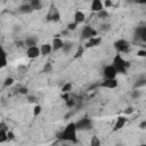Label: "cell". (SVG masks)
<instances>
[{
  "instance_id": "6da1fadb",
  "label": "cell",
  "mask_w": 146,
  "mask_h": 146,
  "mask_svg": "<svg viewBox=\"0 0 146 146\" xmlns=\"http://www.w3.org/2000/svg\"><path fill=\"white\" fill-rule=\"evenodd\" d=\"M77 124L76 123H70L65 130L63 131V134L61 135V138L67 141H73V143H77Z\"/></svg>"
},
{
  "instance_id": "7a4b0ae2",
  "label": "cell",
  "mask_w": 146,
  "mask_h": 146,
  "mask_svg": "<svg viewBox=\"0 0 146 146\" xmlns=\"http://www.w3.org/2000/svg\"><path fill=\"white\" fill-rule=\"evenodd\" d=\"M113 66L118 71V73H126L127 67H129V63H127L120 55H116L113 59Z\"/></svg>"
},
{
  "instance_id": "3957f363",
  "label": "cell",
  "mask_w": 146,
  "mask_h": 146,
  "mask_svg": "<svg viewBox=\"0 0 146 146\" xmlns=\"http://www.w3.org/2000/svg\"><path fill=\"white\" fill-rule=\"evenodd\" d=\"M96 36H97V31L94 30L93 28L88 26V25H86L81 31V38L82 39H91Z\"/></svg>"
},
{
  "instance_id": "277c9868",
  "label": "cell",
  "mask_w": 146,
  "mask_h": 146,
  "mask_svg": "<svg viewBox=\"0 0 146 146\" xmlns=\"http://www.w3.org/2000/svg\"><path fill=\"white\" fill-rule=\"evenodd\" d=\"M118 74V71L115 70V67L113 65H109L104 68V77L105 79H115Z\"/></svg>"
},
{
  "instance_id": "5b68a950",
  "label": "cell",
  "mask_w": 146,
  "mask_h": 146,
  "mask_svg": "<svg viewBox=\"0 0 146 146\" xmlns=\"http://www.w3.org/2000/svg\"><path fill=\"white\" fill-rule=\"evenodd\" d=\"M114 48L118 50V51H120V53H126V51H128V49H129V43L126 41V40H118V41H115V43H114Z\"/></svg>"
},
{
  "instance_id": "8992f818",
  "label": "cell",
  "mask_w": 146,
  "mask_h": 146,
  "mask_svg": "<svg viewBox=\"0 0 146 146\" xmlns=\"http://www.w3.org/2000/svg\"><path fill=\"white\" fill-rule=\"evenodd\" d=\"M76 124H77V128L80 130H88L91 128V121L89 119H82L79 122H77Z\"/></svg>"
},
{
  "instance_id": "52a82bcc",
  "label": "cell",
  "mask_w": 146,
  "mask_h": 146,
  "mask_svg": "<svg viewBox=\"0 0 146 146\" xmlns=\"http://www.w3.org/2000/svg\"><path fill=\"white\" fill-rule=\"evenodd\" d=\"M28 57L29 58H37V57H39V55L41 54V50L37 47V46H32V47H29L28 48Z\"/></svg>"
},
{
  "instance_id": "ba28073f",
  "label": "cell",
  "mask_w": 146,
  "mask_h": 146,
  "mask_svg": "<svg viewBox=\"0 0 146 146\" xmlns=\"http://www.w3.org/2000/svg\"><path fill=\"white\" fill-rule=\"evenodd\" d=\"M101 87L109 88V89H114V88L118 87V81H116V79H105V81H103L101 84Z\"/></svg>"
},
{
  "instance_id": "9c48e42d",
  "label": "cell",
  "mask_w": 146,
  "mask_h": 146,
  "mask_svg": "<svg viewBox=\"0 0 146 146\" xmlns=\"http://www.w3.org/2000/svg\"><path fill=\"white\" fill-rule=\"evenodd\" d=\"M59 17H61V16H59V13H58L57 8L51 7L49 14L47 15V20H48V21H55V22H57V21H59Z\"/></svg>"
},
{
  "instance_id": "30bf717a",
  "label": "cell",
  "mask_w": 146,
  "mask_h": 146,
  "mask_svg": "<svg viewBox=\"0 0 146 146\" xmlns=\"http://www.w3.org/2000/svg\"><path fill=\"white\" fill-rule=\"evenodd\" d=\"M51 46H53V50H59V49H63L64 42L59 38V36H56V38H54V40H53Z\"/></svg>"
},
{
  "instance_id": "8fae6325",
  "label": "cell",
  "mask_w": 146,
  "mask_h": 146,
  "mask_svg": "<svg viewBox=\"0 0 146 146\" xmlns=\"http://www.w3.org/2000/svg\"><path fill=\"white\" fill-rule=\"evenodd\" d=\"M102 9H104V5H103V3L101 1V0H93L91 1V11L98 13Z\"/></svg>"
},
{
  "instance_id": "7c38bea8",
  "label": "cell",
  "mask_w": 146,
  "mask_h": 146,
  "mask_svg": "<svg viewBox=\"0 0 146 146\" xmlns=\"http://www.w3.org/2000/svg\"><path fill=\"white\" fill-rule=\"evenodd\" d=\"M136 38H138V39H140V40L146 42V26L138 28L136 30Z\"/></svg>"
},
{
  "instance_id": "4fadbf2b",
  "label": "cell",
  "mask_w": 146,
  "mask_h": 146,
  "mask_svg": "<svg viewBox=\"0 0 146 146\" xmlns=\"http://www.w3.org/2000/svg\"><path fill=\"white\" fill-rule=\"evenodd\" d=\"M126 122H127V119H126L124 116H119L118 120H116V122H115V124H114V130H120V129H122L123 126L126 124Z\"/></svg>"
},
{
  "instance_id": "5bb4252c",
  "label": "cell",
  "mask_w": 146,
  "mask_h": 146,
  "mask_svg": "<svg viewBox=\"0 0 146 146\" xmlns=\"http://www.w3.org/2000/svg\"><path fill=\"white\" fill-rule=\"evenodd\" d=\"M40 50H41V55H43V56L49 55V54L53 51V46H51V45H48V43L42 45L41 48H40Z\"/></svg>"
},
{
  "instance_id": "9a60e30c",
  "label": "cell",
  "mask_w": 146,
  "mask_h": 146,
  "mask_svg": "<svg viewBox=\"0 0 146 146\" xmlns=\"http://www.w3.org/2000/svg\"><path fill=\"white\" fill-rule=\"evenodd\" d=\"M85 18H86V15L82 12H80V11L76 12V14H74V22L76 23H82L85 21Z\"/></svg>"
},
{
  "instance_id": "2e32d148",
  "label": "cell",
  "mask_w": 146,
  "mask_h": 146,
  "mask_svg": "<svg viewBox=\"0 0 146 146\" xmlns=\"http://www.w3.org/2000/svg\"><path fill=\"white\" fill-rule=\"evenodd\" d=\"M32 11H33V8H32L31 4H23V5H21V7H20V12L23 13V14L31 13Z\"/></svg>"
},
{
  "instance_id": "e0dca14e",
  "label": "cell",
  "mask_w": 146,
  "mask_h": 146,
  "mask_svg": "<svg viewBox=\"0 0 146 146\" xmlns=\"http://www.w3.org/2000/svg\"><path fill=\"white\" fill-rule=\"evenodd\" d=\"M101 41H102V39L98 37V38H96V37H94V38H91V39H89V42L86 45V47H94V46H97V45H99L101 43Z\"/></svg>"
},
{
  "instance_id": "ac0fdd59",
  "label": "cell",
  "mask_w": 146,
  "mask_h": 146,
  "mask_svg": "<svg viewBox=\"0 0 146 146\" xmlns=\"http://www.w3.org/2000/svg\"><path fill=\"white\" fill-rule=\"evenodd\" d=\"M37 41H38L37 38H34V37H28V38L25 39L24 43H25L26 46H29V47H32V46H36V45H37Z\"/></svg>"
},
{
  "instance_id": "d6986e66",
  "label": "cell",
  "mask_w": 146,
  "mask_h": 146,
  "mask_svg": "<svg viewBox=\"0 0 146 146\" xmlns=\"http://www.w3.org/2000/svg\"><path fill=\"white\" fill-rule=\"evenodd\" d=\"M30 4H31V6H32L33 11H40V9L42 8V5H41V3H40V0H31Z\"/></svg>"
},
{
  "instance_id": "ffe728a7",
  "label": "cell",
  "mask_w": 146,
  "mask_h": 146,
  "mask_svg": "<svg viewBox=\"0 0 146 146\" xmlns=\"http://www.w3.org/2000/svg\"><path fill=\"white\" fill-rule=\"evenodd\" d=\"M145 85H146V79H145V78H139V79L136 81V84H135L134 88H135V89H137V88L143 87V86H145Z\"/></svg>"
},
{
  "instance_id": "44dd1931",
  "label": "cell",
  "mask_w": 146,
  "mask_h": 146,
  "mask_svg": "<svg viewBox=\"0 0 146 146\" xmlns=\"http://www.w3.org/2000/svg\"><path fill=\"white\" fill-rule=\"evenodd\" d=\"M8 139V136H7V131L5 130H1L0 129V143H4Z\"/></svg>"
},
{
  "instance_id": "7402d4cb",
  "label": "cell",
  "mask_w": 146,
  "mask_h": 146,
  "mask_svg": "<svg viewBox=\"0 0 146 146\" xmlns=\"http://www.w3.org/2000/svg\"><path fill=\"white\" fill-rule=\"evenodd\" d=\"M71 89H72V84H71V82H66V84L62 87V91H63V93H68V91H71Z\"/></svg>"
},
{
  "instance_id": "603a6c76",
  "label": "cell",
  "mask_w": 146,
  "mask_h": 146,
  "mask_svg": "<svg viewBox=\"0 0 146 146\" xmlns=\"http://www.w3.org/2000/svg\"><path fill=\"white\" fill-rule=\"evenodd\" d=\"M1 59H3V62H1V67H5L6 65H7V54H6V51L3 49V55H1Z\"/></svg>"
},
{
  "instance_id": "cb8c5ba5",
  "label": "cell",
  "mask_w": 146,
  "mask_h": 146,
  "mask_svg": "<svg viewBox=\"0 0 146 146\" xmlns=\"http://www.w3.org/2000/svg\"><path fill=\"white\" fill-rule=\"evenodd\" d=\"M98 17L99 18H106V17H109V12L105 11V9H102L101 12H98Z\"/></svg>"
},
{
  "instance_id": "d4e9b609",
  "label": "cell",
  "mask_w": 146,
  "mask_h": 146,
  "mask_svg": "<svg viewBox=\"0 0 146 146\" xmlns=\"http://www.w3.org/2000/svg\"><path fill=\"white\" fill-rule=\"evenodd\" d=\"M90 144H91V146H98V145H101V140L97 137H93Z\"/></svg>"
},
{
  "instance_id": "484cf974",
  "label": "cell",
  "mask_w": 146,
  "mask_h": 146,
  "mask_svg": "<svg viewBox=\"0 0 146 146\" xmlns=\"http://www.w3.org/2000/svg\"><path fill=\"white\" fill-rule=\"evenodd\" d=\"M72 48H73V45H72V43H64L63 50H64V53H68Z\"/></svg>"
},
{
  "instance_id": "4316f807",
  "label": "cell",
  "mask_w": 146,
  "mask_h": 146,
  "mask_svg": "<svg viewBox=\"0 0 146 146\" xmlns=\"http://www.w3.org/2000/svg\"><path fill=\"white\" fill-rule=\"evenodd\" d=\"M40 113H41V106H40V105L34 106V109H33V114H34V116L39 115Z\"/></svg>"
},
{
  "instance_id": "83f0119b",
  "label": "cell",
  "mask_w": 146,
  "mask_h": 146,
  "mask_svg": "<svg viewBox=\"0 0 146 146\" xmlns=\"http://www.w3.org/2000/svg\"><path fill=\"white\" fill-rule=\"evenodd\" d=\"M13 84H14V79H13V78H7V79L5 80V84H4V86L8 87V86H12Z\"/></svg>"
},
{
  "instance_id": "f1b7e54d",
  "label": "cell",
  "mask_w": 146,
  "mask_h": 146,
  "mask_svg": "<svg viewBox=\"0 0 146 146\" xmlns=\"http://www.w3.org/2000/svg\"><path fill=\"white\" fill-rule=\"evenodd\" d=\"M77 24H78V23H76V22H74V23H70V24L67 25V30H68V31L76 30V29H77Z\"/></svg>"
},
{
  "instance_id": "f546056e",
  "label": "cell",
  "mask_w": 146,
  "mask_h": 146,
  "mask_svg": "<svg viewBox=\"0 0 146 146\" xmlns=\"http://www.w3.org/2000/svg\"><path fill=\"white\" fill-rule=\"evenodd\" d=\"M51 70H53V66H51V64H50V63H47V64L45 65V67H43V71H45L46 73L50 72Z\"/></svg>"
},
{
  "instance_id": "4dcf8cb0",
  "label": "cell",
  "mask_w": 146,
  "mask_h": 146,
  "mask_svg": "<svg viewBox=\"0 0 146 146\" xmlns=\"http://www.w3.org/2000/svg\"><path fill=\"white\" fill-rule=\"evenodd\" d=\"M139 96H140V91H138L137 89H135V90L131 93V97H132V98H135V99H136V98H138Z\"/></svg>"
},
{
  "instance_id": "1f68e13d",
  "label": "cell",
  "mask_w": 146,
  "mask_h": 146,
  "mask_svg": "<svg viewBox=\"0 0 146 146\" xmlns=\"http://www.w3.org/2000/svg\"><path fill=\"white\" fill-rule=\"evenodd\" d=\"M82 53H84V48L79 47V48H78V51H77V54L74 55V58H79V57L82 55Z\"/></svg>"
},
{
  "instance_id": "d6a6232c",
  "label": "cell",
  "mask_w": 146,
  "mask_h": 146,
  "mask_svg": "<svg viewBox=\"0 0 146 146\" xmlns=\"http://www.w3.org/2000/svg\"><path fill=\"white\" fill-rule=\"evenodd\" d=\"M110 28H111V25H110V24H103V25L101 26V30H102V31H104V32H106V31H109V30H110Z\"/></svg>"
},
{
  "instance_id": "836d02e7",
  "label": "cell",
  "mask_w": 146,
  "mask_h": 146,
  "mask_svg": "<svg viewBox=\"0 0 146 146\" xmlns=\"http://www.w3.org/2000/svg\"><path fill=\"white\" fill-rule=\"evenodd\" d=\"M66 105H67L68 107H73V106L76 105V102H74V101H71V99H68V101L66 102Z\"/></svg>"
},
{
  "instance_id": "e575fe53",
  "label": "cell",
  "mask_w": 146,
  "mask_h": 146,
  "mask_svg": "<svg viewBox=\"0 0 146 146\" xmlns=\"http://www.w3.org/2000/svg\"><path fill=\"white\" fill-rule=\"evenodd\" d=\"M104 6H105L106 8H110V7H112V6H113V4H112L111 0H105V4H104Z\"/></svg>"
},
{
  "instance_id": "d590c367",
  "label": "cell",
  "mask_w": 146,
  "mask_h": 146,
  "mask_svg": "<svg viewBox=\"0 0 146 146\" xmlns=\"http://www.w3.org/2000/svg\"><path fill=\"white\" fill-rule=\"evenodd\" d=\"M124 113H126V114H132V113H134V109L129 106V107H127V109L124 110Z\"/></svg>"
},
{
  "instance_id": "8d00e7d4",
  "label": "cell",
  "mask_w": 146,
  "mask_h": 146,
  "mask_svg": "<svg viewBox=\"0 0 146 146\" xmlns=\"http://www.w3.org/2000/svg\"><path fill=\"white\" fill-rule=\"evenodd\" d=\"M137 56H139V57H145V56H146V50H139V51L137 53Z\"/></svg>"
},
{
  "instance_id": "74e56055",
  "label": "cell",
  "mask_w": 146,
  "mask_h": 146,
  "mask_svg": "<svg viewBox=\"0 0 146 146\" xmlns=\"http://www.w3.org/2000/svg\"><path fill=\"white\" fill-rule=\"evenodd\" d=\"M28 101H29L30 103H36V102H37V98H36L34 96H28Z\"/></svg>"
},
{
  "instance_id": "f35d334b",
  "label": "cell",
  "mask_w": 146,
  "mask_h": 146,
  "mask_svg": "<svg viewBox=\"0 0 146 146\" xmlns=\"http://www.w3.org/2000/svg\"><path fill=\"white\" fill-rule=\"evenodd\" d=\"M0 128H1V130H5V131H8V127L4 123V122H1L0 123Z\"/></svg>"
},
{
  "instance_id": "ab89813d",
  "label": "cell",
  "mask_w": 146,
  "mask_h": 146,
  "mask_svg": "<svg viewBox=\"0 0 146 146\" xmlns=\"http://www.w3.org/2000/svg\"><path fill=\"white\" fill-rule=\"evenodd\" d=\"M7 136H8V139H9V140L14 139V137H15V136H14V134H13L12 131H9V130L7 131Z\"/></svg>"
},
{
  "instance_id": "60d3db41",
  "label": "cell",
  "mask_w": 146,
  "mask_h": 146,
  "mask_svg": "<svg viewBox=\"0 0 146 146\" xmlns=\"http://www.w3.org/2000/svg\"><path fill=\"white\" fill-rule=\"evenodd\" d=\"M28 70V67L26 66H23V65H21V66H18V71H21L22 73H24L25 71Z\"/></svg>"
},
{
  "instance_id": "b9f144b4",
  "label": "cell",
  "mask_w": 146,
  "mask_h": 146,
  "mask_svg": "<svg viewBox=\"0 0 146 146\" xmlns=\"http://www.w3.org/2000/svg\"><path fill=\"white\" fill-rule=\"evenodd\" d=\"M136 4H139V5H145L146 4V0H135Z\"/></svg>"
},
{
  "instance_id": "7bdbcfd3",
  "label": "cell",
  "mask_w": 146,
  "mask_h": 146,
  "mask_svg": "<svg viewBox=\"0 0 146 146\" xmlns=\"http://www.w3.org/2000/svg\"><path fill=\"white\" fill-rule=\"evenodd\" d=\"M20 93H21V94H26V93H28V89H26V88H21V89H20Z\"/></svg>"
},
{
  "instance_id": "ee69618b",
  "label": "cell",
  "mask_w": 146,
  "mask_h": 146,
  "mask_svg": "<svg viewBox=\"0 0 146 146\" xmlns=\"http://www.w3.org/2000/svg\"><path fill=\"white\" fill-rule=\"evenodd\" d=\"M139 127H140V128H146V121H144V122H141Z\"/></svg>"
}]
</instances>
